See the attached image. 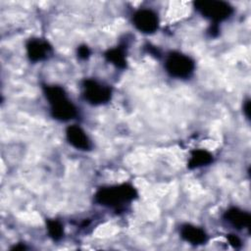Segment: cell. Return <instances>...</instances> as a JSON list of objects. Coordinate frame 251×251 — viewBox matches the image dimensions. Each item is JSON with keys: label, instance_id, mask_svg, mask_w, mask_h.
I'll use <instances>...</instances> for the list:
<instances>
[{"label": "cell", "instance_id": "obj_1", "mask_svg": "<svg viewBox=\"0 0 251 251\" xmlns=\"http://www.w3.org/2000/svg\"><path fill=\"white\" fill-rule=\"evenodd\" d=\"M43 91L50 104L53 118L59 121H69L76 116V108L68 98L64 88L58 85H46Z\"/></svg>", "mask_w": 251, "mask_h": 251}, {"label": "cell", "instance_id": "obj_2", "mask_svg": "<svg viewBox=\"0 0 251 251\" xmlns=\"http://www.w3.org/2000/svg\"><path fill=\"white\" fill-rule=\"evenodd\" d=\"M136 196V189L132 185L123 183L120 185L100 188L95 194V200L103 206L119 208L132 201Z\"/></svg>", "mask_w": 251, "mask_h": 251}, {"label": "cell", "instance_id": "obj_3", "mask_svg": "<svg viewBox=\"0 0 251 251\" xmlns=\"http://www.w3.org/2000/svg\"><path fill=\"white\" fill-rule=\"evenodd\" d=\"M196 10L205 18L211 20L214 24L225 21L229 18L233 12L232 7L224 1L204 0L194 3Z\"/></svg>", "mask_w": 251, "mask_h": 251}, {"label": "cell", "instance_id": "obj_4", "mask_svg": "<svg viewBox=\"0 0 251 251\" xmlns=\"http://www.w3.org/2000/svg\"><path fill=\"white\" fill-rule=\"evenodd\" d=\"M166 70L174 77L186 78L194 71L193 60L179 52H172L166 60Z\"/></svg>", "mask_w": 251, "mask_h": 251}, {"label": "cell", "instance_id": "obj_5", "mask_svg": "<svg viewBox=\"0 0 251 251\" xmlns=\"http://www.w3.org/2000/svg\"><path fill=\"white\" fill-rule=\"evenodd\" d=\"M112 90L94 79H85L83 81V97L93 105L107 103L111 99Z\"/></svg>", "mask_w": 251, "mask_h": 251}, {"label": "cell", "instance_id": "obj_6", "mask_svg": "<svg viewBox=\"0 0 251 251\" xmlns=\"http://www.w3.org/2000/svg\"><path fill=\"white\" fill-rule=\"evenodd\" d=\"M135 27L143 33H153L157 30L159 21L156 13L150 9H139L132 18Z\"/></svg>", "mask_w": 251, "mask_h": 251}, {"label": "cell", "instance_id": "obj_7", "mask_svg": "<svg viewBox=\"0 0 251 251\" xmlns=\"http://www.w3.org/2000/svg\"><path fill=\"white\" fill-rule=\"evenodd\" d=\"M51 51V45L44 39L32 38L26 43L27 56L32 62H38L46 59Z\"/></svg>", "mask_w": 251, "mask_h": 251}, {"label": "cell", "instance_id": "obj_8", "mask_svg": "<svg viewBox=\"0 0 251 251\" xmlns=\"http://www.w3.org/2000/svg\"><path fill=\"white\" fill-rule=\"evenodd\" d=\"M66 137L70 144L76 149L86 151L91 148V143L88 136L78 126L73 125L68 126L66 129Z\"/></svg>", "mask_w": 251, "mask_h": 251}, {"label": "cell", "instance_id": "obj_9", "mask_svg": "<svg viewBox=\"0 0 251 251\" xmlns=\"http://www.w3.org/2000/svg\"><path fill=\"white\" fill-rule=\"evenodd\" d=\"M224 218L226 222H228L231 226H233L236 228L249 227V224H250L249 213L244 212L238 208L232 207L228 209L225 213Z\"/></svg>", "mask_w": 251, "mask_h": 251}, {"label": "cell", "instance_id": "obj_10", "mask_svg": "<svg viewBox=\"0 0 251 251\" xmlns=\"http://www.w3.org/2000/svg\"><path fill=\"white\" fill-rule=\"evenodd\" d=\"M180 235L185 241L194 245L203 244L207 241V234L204 229L192 225L182 226Z\"/></svg>", "mask_w": 251, "mask_h": 251}, {"label": "cell", "instance_id": "obj_11", "mask_svg": "<svg viewBox=\"0 0 251 251\" xmlns=\"http://www.w3.org/2000/svg\"><path fill=\"white\" fill-rule=\"evenodd\" d=\"M213 161V155L204 149H197L191 152L188 161V168L195 169L202 166H207Z\"/></svg>", "mask_w": 251, "mask_h": 251}, {"label": "cell", "instance_id": "obj_12", "mask_svg": "<svg viewBox=\"0 0 251 251\" xmlns=\"http://www.w3.org/2000/svg\"><path fill=\"white\" fill-rule=\"evenodd\" d=\"M105 58L107 61L114 64L116 67L120 69H124L126 66V52L124 47L119 46L116 48L109 49L105 53Z\"/></svg>", "mask_w": 251, "mask_h": 251}, {"label": "cell", "instance_id": "obj_13", "mask_svg": "<svg viewBox=\"0 0 251 251\" xmlns=\"http://www.w3.org/2000/svg\"><path fill=\"white\" fill-rule=\"evenodd\" d=\"M47 229L49 236L54 240H59L64 234V228L62 224L57 220H48L47 221Z\"/></svg>", "mask_w": 251, "mask_h": 251}, {"label": "cell", "instance_id": "obj_14", "mask_svg": "<svg viewBox=\"0 0 251 251\" xmlns=\"http://www.w3.org/2000/svg\"><path fill=\"white\" fill-rule=\"evenodd\" d=\"M77 54H78V57L81 58V59H87L90 55V50L87 46L85 45H82L80 46L78 49H77Z\"/></svg>", "mask_w": 251, "mask_h": 251}, {"label": "cell", "instance_id": "obj_15", "mask_svg": "<svg viewBox=\"0 0 251 251\" xmlns=\"http://www.w3.org/2000/svg\"><path fill=\"white\" fill-rule=\"evenodd\" d=\"M227 240H228L229 244L232 245V246L235 247V248L239 247L240 244H241L240 239H239L236 235H234V234H229V235H227Z\"/></svg>", "mask_w": 251, "mask_h": 251}, {"label": "cell", "instance_id": "obj_16", "mask_svg": "<svg viewBox=\"0 0 251 251\" xmlns=\"http://www.w3.org/2000/svg\"><path fill=\"white\" fill-rule=\"evenodd\" d=\"M243 111H244V113H245V116L249 119V109H250V102H249V100H247L246 102H245V105H244V107H243Z\"/></svg>", "mask_w": 251, "mask_h": 251}]
</instances>
